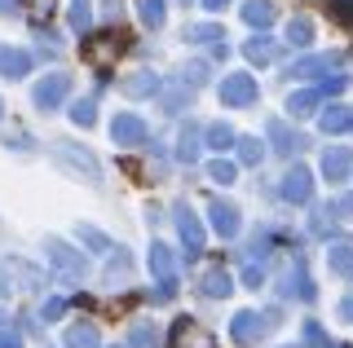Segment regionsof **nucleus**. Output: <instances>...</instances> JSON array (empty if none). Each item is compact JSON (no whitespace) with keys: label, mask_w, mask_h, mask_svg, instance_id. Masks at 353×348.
<instances>
[{"label":"nucleus","mask_w":353,"mask_h":348,"mask_svg":"<svg viewBox=\"0 0 353 348\" xmlns=\"http://www.w3.org/2000/svg\"><path fill=\"white\" fill-rule=\"evenodd\" d=\"M124 49H128V31H97V36H84L80 58L88 62V67L106 71V67H115V58Z\"/></svg>","instance_id":"f257e3e1"},{"label":"nucleus","mask_w":353,"mask_h":348,"mask_svg":"<svg viewBox=\"0 0 353 348\" xmlns=\"http://www.w3.org/2000/svg\"><path fill=\"white\" fill-rule=\"evenodd\" d=\"M44 256H49V265L58 269L62 278H84V260H80V252H71V247L62 243V238H49V243H44Z\"/></svg>","instance_id":"f03ea898"},{"label":"nucleus","mask_w":353,"mask_h":348,"mask_svg":"<svg viewBox=\"0 0 353 348\" xmlns=\"http://www.w3.org/2000/svg\"><path fill=\"white\" fill-rule=\"evenodd\" d=\"M221 106H256V80L252 75H225L221 80Z\"/></svg>","instance_id":"7ed1b4c3"},{"label":"nucleus","mask_w":353,"mask_h":348,"mask_svg":"<svg viewBox=\"0 0 353 348\" xmlns=\"http://www.w3.org/2000/svg\"><path fill=\"white\" fill-rule=\"evenodd\" d=\"M150 274L163 282V287H159V300H168L172 287H176V256L163 243H150Z\"/></svg>","instance_id":"20e7f679"},{"label":"nucleus","mask_w":353,"mask_h":348,"mask_svg":"<svg viewBox=\"0 0 353 348\" xmlns=\"http://www.w3.org/2000/svg\"><path fill=\"white\" fill-rule=\"evenodd\" d=\"M274 322H279L274 313H265V322H256V313H234V322H230V331H234V340H239L243 348H252V344H256V340H261L265 331H270Z\"/></svg>","instance_id":"39448f33"},{"label":"nucleus","mask_w":353,"mask_h":348,"mask_svg":"<svg viewBox=\"0 0 353 348\" xmlns=\"http://www.w3.org/2000/svg\"><path fill=\"white\" fill-rule=\"evenodd\" d=\"M283 199L287 203H309V199H314V172L296 163V168L283 177Z\"/></svg>","instance_id":"423d86ee"},{"label":"nucleus","mask_w":353,"mask_h":348,"mask_svg":"<svg viewBox=\"0 0 353 348\" xmlns=\"http://www.w3.org/2000/svg\"><path fill=\"white\" fill-rule=\"evenodd\" d=\"M172 348H216V340L194 318H181V322L172 326Z\"/></svg>","instance_id":"0eeeda50"},{"label":"nucleus","mask_w":353,"mask_h":348,"mask_svg":"<svg viewBox=\"0 0 353 348\" xmlns=\"http://www.w3.org/2000/svg\"><path fill=\"white\" fill-rule=\"evenodd\" d=\"M66 93H71V75H62V71H53L49 80L36 89V106H44V111H53V106H62L66 102Z\"/></svg>","instance_id":"6e6552de"},{"label":"nucleus","mask_w":353,"mask_h":348,"mask_svg":"<svg viewBox=\"0 0 353 348\" xmlns=\"http://www.w3.org/2000/svg\"><path fill=\"white\" fill-rule=\"evenodd\" d=\"M110 137H115L119 146H141V141H146V124H141L137 115H115L110 119Z\"/></svg>","instance_id":"1a4fd4ad"},{"label":"nucleus","mask_w":353,"mask_h":348,"mask_svg":"<svg viewBox=\"0 0 353 348\" xmlns=\"http://www.w3.org/2000/svg\"><path fill=\"white\" fill-rule=\"evenodd\" d=\"M176 230H181L185 252H190V256L203 252V225H199V216H194L190 208H176Z\"/></svg>","instance_id":"9d476101"},{"label":"nucleus","mask_w":353,"mask_h":348,"mask_svg":"<svg viewBox=\"0 0 353 348\" xmlns=\"http://www.w3.org/2000/svg\"><path fill=\"white\" fill-rule=\"evenodd\" d=\"M349 168H353V150H345V146L323 150V172H327V181H345Z\"/></svg>","instance_id":"9b49d317"},{"label":"nucleus","mask_w":353,"mask_h":348,"mask_svg":"<svg viewBox=\"0 0 353 348\" xmlns=\"http://www.w3.org/2000/svg\"><path fill=\"white\" fill-rule=\"evenodd\" d=\"M208 212H212V230H216L221 238H234V234H239V208H234V203H221V199H216Z\"/></svg>","instance_id":"f8f14e48"},{"label":"nucleus","mask_w":353,"mask_h":348,"mask_svg":"<svg viewBox=\"0 0 353 348\" xmlns=\"http://www.w3.org/2000/svg\"><path fill=\"white\" fill-rule=\"evenodd\" d=\"M27 71H31V53L0 45V75H5V80H22Z\"/></svg>","instance_id":"ddd939ff"},{"label":"nucleus","mask_w":353,"mask_h":348,"mask_svg":"<svg viewBox=\"0 0 353 348\" xmlns=\"http://www.w3.org/2000/svg\"><path fill=\"white\" fill-rule=\"evenodd\" d=\"M327 265L336 274H353V238H340V243L327 247Z\"/></svg>","instance_id":"4468645a"},{"label":"nucleus","mask_w":353,"mask_h":348,"mask_svg":"<svg viewBox=\"0 0 353 348\" xmlns=\"http://www.w3.org/2000/svg\"><path fill=\"white\" fill-rule=\"evenodd\" d=\"M243 23L265 31V27L274 23V5H270V0H248V5H243Z\"/></svg>","instance_id":"2eb2a0df"},{"label":"nucleus","mask_w":353,"mask_h":348,"mask_svg":"<svg viewBox=\"0 0 353 348\" xmlns=\"http://www.w3.org/2000/svg\"><path fill=\"white\" fill-rule=\"evenodd\" d=\"M66 348H102V340H97V326L93 322H75L71 331H66Z\"/></svg>","instance_id":"dca6fc26"},{"label":"nucleus","mask_w":353,"mask_h":348,"mask_svg":"<svg viewBox=\"0 0 353 348\" xmlns=\"http://www.w3.org/2000/svg\"><path fill=\"white\" fill-rule=\"evenodd\" d=\"M154 89H159V80H154L150 71H141V75H128V80L119 84V93H124V97H150Z\"/></svg>","instance_id":"f3484780"},{"label":"nucleus","mask_w":353,"mask_h":348,"mask_svg":"<svg viewBox=\"0 0 353 348\" xmlns=\"http://www.w3.org/2000/svg\"><path fill=\"white\" fill-rule=\"evenodd\" d=\"M230 287H234V282H230L225 269H208V274H203V296L221 300V296H230Z\"/></svg>","instance_id":"a211bd4d"},{"label":"nucleus","mask_w":353,"mask_h":348,"mask_svg":"<svg viewBox=\"0 0 353 348\" xmlns=\"http://www.w3.org/2000/svg\"><path fill=\"white\" fill-rule=\"evenodd\" d=\"M66 23H71V31H88V23H93V0H71V14H66Z\"/></svg>","instance_id":"6ab92c4d"},{"label":"nucleus","mask_w":353,"mask_h":348,"mask_svg":"<svg viewBox=\"0 0 353 348\" xmlns=\"http://www.w3.org/2000/svg\"><path fill=\"white\" fill-rule=\"evenodd\" d=\"M309 40H314V23H309V18L301 14V18H292V23H287V45H296V49H305Z\"/></svg>","instance_id":"aec40b11"},{"label":"nucleus","mask_w":353,"mask_h":348,"mask_svg":"<svg viewBox=\"0 0 353 348\" xmlns=\"http://www.w3.org/2000/svg\"><path fill=\"white\" fill-rule=\"evenodd\" d=\"M318 102H323V93H318V89H305V93H296L292 102H287V111H292L296 119H305V115H314Z\"/></svg>","instance_id":"412c9836"},{"label":"nucleus","mask_w":353,"mask_h":348,"mask_svg":"<svg viewBox=\"0 0 353 348\" xmlns=\"http://www.w3.org/2000/svg\"><path fill=\"white\" fill-rule=\"evenodd\" d=\"M349 124H353V111H349V106H327V115H323V133H345Z\"/></svg>","instance_id":"4be33fe9"},{"label":"nucleus","mask_w":353,"mask_h":348,"mask_svg":"<svg viewBox=\"0 0 353 348\" xmlns=\"http://www.w3.org/2000/svg\"><path fill=\"white\" fill-rule=\"evenodd\" d=\"M270 137H274V146H279L283 155H296V150L305 146V137H301V133H287L283 124H270Z\"/></svg>","instance_id":"5701e85b"},{"label":"nucleus","mask_w":353,"mask_h":348,"mask_svg":"<svg viewBox=\"0 0 353 348\" xmlns=\"http://www.w3.org/2000/svg\"><path fill=\"white\" fill-rule=\"evenodd\" d=\"M301 296V300H314V282H309V274H305V265H296V274H287V296Z\"/></svg>","instance_id":"b1692460"},{"label":"nucleus","mask_w":353,"mask_h":348,"mask_svg":"<svg viewBox=\"0 0 353 348\" xmlns=\"http://www.w3.org/2000/svg\"><path fill=\"white\" fill-rule=\"evenodd\" d=\"M58 155H62V159H71V163H75V168H84V172H88V177H93V181H97V159H93V155H88V150H71V146H58Z\"/></svg>","instance_id":"393cba45"},{"label":"nucleus","mask_w":353,"mask_h":348,"mask_svg":"<svg viewBox=\"0 0 353 348\" xmlns=\"http://www.w3.org/2000/svg\"><path fill=\"white\" fill-rule=\"evenodd\" d=\"M208 146H212V150H230V146H234V128H230V124H212V128H208Z\"/></svg>","instance_id":"a878e982"},{"label":"nucleus","mask_w":353,"mask_h":348,"mask_svg":"<svg viewBox=\"0 0 353 348\" xmlns=\"http://www.w3.org/2000/svg\"><path fill=\"white\" fill-rule=\"evenodd\" d=\"M243 53H248V62H256V67H265V62L274 58V45L256 36V40H248V49H243Z\"/></svg>","instance_id":"bb28decb"},{"label":"nucleus","mask_w":353,"mask_h":348,"mask_svg":"<svg viewBox=\"0 0 353 348\" xmlns=\"http://www.w3.org/2000/svg\"><path fill=\"white\" fill-rule=\"evenodd\" d=\"M331 62H336V58H305V62H296V67H292V75L309 80V75H323V71L331 67Z\"/></svg>","instance_id":"cd10ccee"},{"label":"nucleus","mask_w":353,"mask_h":348,"mask_svg":"<svg viewBox=\"0 0 353 348\" xmlns=\"http://www.w3.org/2000/svg\"><path fill=\"white\" fill-rule=\"evenodd\" d=\"M80 238H84V243H88V247H93V252H110V247H115V243H110V238H106V234H97V230H93V225H80Z\"/></svg>","instance_id":"c85d7f7f"},{"label":"nucleus","mask_w":353,"mask_h":348,"mask_svg":"<svg viewBox=\"0 0 353 348\" xmlns=\"http://www.w3.org/2000/svg\"><path fill=\"white\" fill-rule=\"evenodd\" d=\"M239 159H243V163H261V159H265V146H261L256 137L239 141Z\"/></svg>","instance_id":"c756f323"},{"label":"nucleus","mask_w":353,"mask_h":348,"mask_svg":"<svg viewBox=\"0 0 353 348\" xmlns=\"http://www.w3.org/2000/svg\"><path fill=\"white\" fill-rule=\"evenodd\" d=\"M208 177H212V181H221V186H230V181L239 177V168H234V163H225V159H216L212 168H208Z\"/></svg>","instance_id":"7c9ffc66"},{"label":"nucleus","mask_w":353,"mask_h":348,"mask_svg":"<svg viewBox=\"0 0 353 348\" xmlns=\"http://www.w3.org/2000/svg\"><path fill=\"white\" fill-rule=\"evenodd\" d=\"M176 155H181L185 163L199 155V133H194V128H185V133H181V146H176Z\"/></svg>","instance_id":"2f4dec72"},{"label":"nucleus","mask_w":353,"mask_h":348,"mask_svg":"<svg viewBox=\"0 0 353 348\" xmlns=\"http://www.w3.org/2000/svg\"><path fill=\"white\" fill-rule=\"evenodd\" d=\"M141 18L150 27H163V0H141Z\"/></svg>","instance_id":"473e14b6"},{"label":"nucleus","mask_w":353,"mask_h":348,"mask_svg":"<svg viewBox=\"0 0 353 348\" xmlns=\"http://www.w3.org/2000/svg\"><path fill=\"white\" fill-rule=\"evenodd\" d=\"M71 119H75V124H80V128H88V124H93V119H97L93 102H75V106H71Z\"/></svg>","instance_id":"72a5a7b5"},{"label":"nucleus","mask_w":353,"mask_h":348,"mask_svg":"<svg viewBox=\"0 0 353 348\" xmlns=\"http://www.w3.org/2000/svg\"><path fill=\"white\" fill-rule=\"evenodd\" d=\"M331 18L345 23V27H353V0H331Z\"/></svg>","instance_id":"f704fd0d"},{"label":"nucleus","mask_w":353,"mask_h":348,"mask_svg":"<svg viewBox=\"0 0 353 348\" xmlns=\"http://www.w3.org/2000/svg\"><path fill=\"white\" fill-rule=\"evenodd\" d=\"M216 36H221V27L203 23V27H190V36H185V40H199V45H208V40H216Z\"/></svg>","instance_id":"c9c22d12"},{"label":"nucleus","mask_w":353,"mask_h":348,"mask_svg":"<svg viewBox=\"0 0 353 348\" xmlns=\"http://www.w3.org/2000/svg\"><path fill=\"white\" fill-rule=\"evenodd\" d=\"M0 348H22V335L14 326H0Z\"/></svg>","instance_id":"e433bc0d"},{"label":"nucleus","mask_w":353,"mask_h":348,"mask_svg":"<svg viewBox=\"0 0 353 348\" xmlns=\"http://www.w3.org/2000/svg\"><path fill=\"white\" fill-rule=\"evenodd\" d=\"M305 340H309V344H327L323 326H318V322H305Z\"/></svg>","instance_id":"4c0bfd02"},{"label":"nucleus","mask_w":353,"mask_h":348,"mask_svg":"<svg viewBox=\"0 0 353 348\" xmlns=\"http://www.w3.org/2000/svg\"><path fill=\"white\" fill-rule=\"evenodd\" d=\"M62 313H66V300H49V304H44V322L62 318Z\"/></svg>","instance_id":"58836bf2"},{"label":"nucleus","mask_w":353,"mask_h":348,"mask_svg":"<svg viewBox=\"0 0 353 348\" xmlns=\"http://www.w3.org/2000/svg\"><path fill=\"white\" fill-rule=\"evenodd\" d=\"M243 282H248V287H252V291H256V287H265V274H261V265H252V269H248V274H243Z\"/></svg>","instance_id":"ea45409f"},{"label":"nucleus","mask_w":353,"mask_h":348,"mask_svg":"<svg viewBox=\"0 0 353 348\" xmlns=\"http://www.w3.org/2000/svg\"><path fill=\"white\" fill-rule=\"evenodd\" d=\"M185 71H190V84H199V80H203V75H208V67H203V62H190V67H185Z\"/></svg>","instance_id":"a19ab883"},{"label":"nucleus","mask_w":353,"mask_h":348,"mask_svg":"<svg viewBox=\"0 0 353 348\" xmlns=\"http://www.w3.org/2000/svg\"><path fill=\"white\" fill-rule=\"evenodd\" d=\"M132 344H150V326H132Z\"/></svg>","instance_id":"79ce46f5"},{"label":"nucleus","mask_w":353,"mask_h":348,"mask_svg":"<svg viewBox=\"0 0 353 348\" xmlns=\"http://www.w3.org/2000/svg\"><path fill=\"white\" fill-rule=\"evenodd\" d=\"M340 89H345V80H340V75H336V80H327V84H323V89H318V93L327 97V93H340Z\"/></svg>","instance_id":"37998d69"},{"label":"nucleus","mask_w":353,"mask_h":348,"mask_svg":"<svg viewBox=\"0 0 353 348\" xmlns=\"http://www.w3.org/2000/svg\"><path fill=\"white\" fill-rule=\"evenodd\" d=\"M340 318H349V322H353V296L340 300Z\"/></svg>","instance_id":"c03bdc74"},{"label":"nucleus","mask_w":353,"mask_h":348,"mask_svg":"<svg viewBox=\"0 0 353 348\" xmlns=\"http://www.w3.org/2000/svg\"><path fill=\"white\" fill-rule=\"evenodd\" d=\"M336 212H353V194H345V199L336 203Z\"/></svg>","instance_id":"a18cd8bd"},{"label":"nucleus","mask_w":353,"mask_h":348,"mask_svg":"<svg viewBox=\"0 0 353 348\" xmlns=\"http://www.w3.org/2000/svg\"><path fill=\"white\" fill-rule=\"evenodd\" d=\"M203 5H208V9H212V14H216V9H225L230 0H203Z\"/></svg>","instance_id":"49530a36"},{"label":"nucleus","mask_w":353,"mask_h":348,"mask_svg":"<svg viewBox=\"0 0 353 348\" xmlns=\"http://www.w3.org/2000/svg\"><path fill=\"white\" fill-rule=\"evenodd\" d=\"M18 5V0H0V9H5V14H9V9H14Z\"/></svg>","instance_id":"de8ad7c7"},{"label":"nucleus","mask_w":353,"mask_h":348,"mask_svg":"<svg viewBox=\"0 0 353 348\" xmlns=\"http://www.w3.org/2000/svg\"><path fill=\"white\" fill-rule=\"evenodd\" d=\"M349 128H353V124H349Z\"/></svg>","instance_id":"09e8293b"}]
</instances>
